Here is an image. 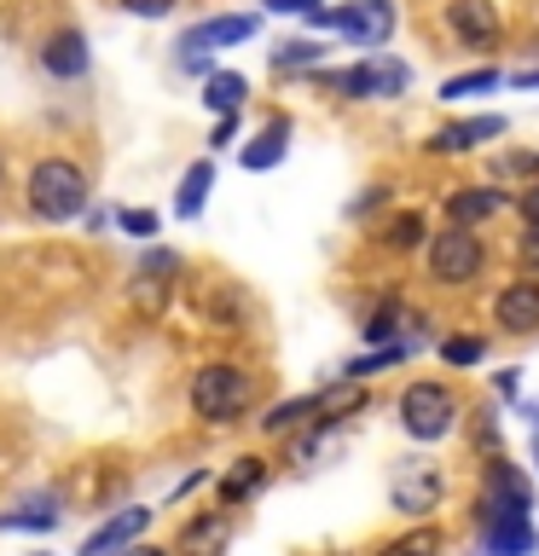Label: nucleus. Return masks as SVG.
Wrapping results in <instances>:
<instances>
[{
	"mask_svg": "<svg viewBox=\"0 0 539 556\" xmlns=\"http://www.w3.org/2000/svg\"><path fill=\"white\" fill-rule=\"evenodd\" d=\"M87 198H93V186H87V174L76 163H64V156H47V163L29 168V208L52 226L87 215Z\"/></svg>",
	"mask_w": 539,
	"mask_h": 556,
	"instance_id": "nucleus-1",
	"label": "nucleus"
},
{
	"mask_svg": "<svg viewBox=\"0 0 539 556\" xmlns=\"http://www.w3.org/2000/svg\"><path fill=\"white\" fill-rule=\"evenodd\" d=\"M191 412L203 417V424H233V417L250 412V400H255V382L243 365H203L198 377H191Z\"/></svg>",
	"mask_w": 539,
	"mask_h": 556,
	"instance_id": "nucleus-2",
	"label": "nucleus"
},
{
	"mask_svg": "<svg viewBox=\"0 0 539 556\" xmlns=\"http://www.w3.org/2000/svg\"><path fill=\"white\" fill-rule=\"evenodd\" d=\"M476 510H481V551L476 556H534L539 551V533L528 521V498L487 493Z\"/></svg>",
	"mask_w": 539,
	"mask_h": 556,
	"instance_id": "nucleus-3",
	"label": "nucleus"
},
{
	"mask_svg": "<svg viewBox=\"0 0 539 556\" xmlns=\"http://www.w3.org/2000/svg\"><path fill=\"white\" fill-rule=\"evenodd\" d=\"M452 424H459V394H452L447 382H412V389L400 394V429H406L412 441H447Z\"/></svg>",
	"mask_w": 539,
	"mask_h": 556,
	"instance_id": "nucleus-4",
	"label": "nucleus"
},
{
	"mask_svg": "<svg viewBox=\"0 0 539 556\" xmlns=\"http://www.w3.org/2000/svg\"><path fill=\"white\" fill-rule=\"evenodd\" d=\"M481 267H487V250L469 226H447V232L429 238V278L435 285H469V278H481Z\"/></svg>",
	"mask_w": 539,
	"mask_h": 556,
	"instance_id": "nucleus-5",
	"label": "nucleus"
},
{
	"mask_svg": "<svg viewBox=\"0 0 539 556\" xmlns=\"http://www.w3.org/2000/svg\"><path fill=\"white\" fill-rule=\"evenodd\" d=\"M319 29H337L354 47H383L394 35V0H348L342 12H319Z\"/></svg>",
	"mask_w": 539,
	"mask_h": 556,
	"instance_id": "nucleus-6",
	"label": "nucleus"
},
{
	"mask_svg": "<svg viewBox=\"0 0 539 556\" xmlns=\"http://www.w3.org/2000/svg\"><path fill=\"white\" fill-rule=\"evenodd\" d=\"M406 81H412V70L400 59H365V64H348L337 76H325V87H337L342 99H394V93H406Z\"/></svg>",
	"mask_w": 539,
	"mask_h": 556,
	"instance_id": "nucleus-7",
	"label": "nucleus"
},
{
	"mask_svg": "<svg viewBox=\"0 0 539 556\" xmlns=\"http://www.w3.org/2000/svg\"><path fill=\"white\" fill-rule=\"evenodd\" d=\"M441 493H447L441 469H435V464H424V458L400 464V476L389 481V498H394V510H406V516H429L435 504H441Z\"/></svg>",
	"mask_w": 539,
	"mask_h": 556,
	"instance_id": "nucleus-8",
	"label": "nucleus"
},
{
	"mask_svg": "<svg viewBox=\"0 0 539 556\" xmlns=\"http://www.w3.org/2000/svg\"><path fill=\"white\" fill-rule=\"evenodd\" d=\"M261 29L255 12H221V17H203L198 29L180 35V59H198V52H215V47H238L250 41V35Z\"/></svg>",
	"mask_w": 539,
	"mask_h": 556,
	"instance_id": "nucleus-9",
	"label": "nucleus"
},
{
	"mask_svg": "<svg viewBox=\"0 0 539 556\" xmlns=\"http://www.w3.org/2000/svg\"><path fill=\"white\" fill-rule=\"evenodd\" d=\"M447 29L464 47H493L499 41V7L493 0H447Z\"/></svg>",
	"mask_w": 539,
	"mask_h": 556,
	"instance_id": "nucleus-10",
	"label": "nucleus"
},
{
	"mask_svg": "<svg viewBox=\"0 0 539 556\" xmlns=\"http://www.w3.org/2000/svg\"><path fill=\"white\" fill-rule=\"evenodd\" d=\"M146 528H151V510H146V504H128V510H116V516L104 521V528H99L93 539H87V545H82L76 556H122V551H128Z\"/></svg>",
	"mask_w": 539,
	"mask_h": 556,
	"instance_id": "nucleus-11",
	"label": "nucleus"
},
{
	"mask_svg": "<svg viewBox=\"0 0 539 556\" xmlns=\"http://www.w3.org/2000/svg\"><path fill=\"white\" fill-rule=\"evenodd\" d=\"M493 319L504 330H516V337L539 330V278H516V285H504L499 302H493Z\"/></svg>",
	"mask_w": 539,
	"mask_h": 556,
	"instance_id": "nucleus-12",
	"label": "nucleus"
},
{
	"mask_svg": "<svg viewBox=\"0 0 539 556\" xmlns=\"http://www.w3.org/2000/svg\"><path fill=\"white\" fill-rule=\"evenodd\" d=\"M511 208V191H499V186H469V191H452L447 198V220L452 226H476V220H493Z\"/></svg>",
	"mask_w": 539,
	"mask_h": 556,
	"instance_id": "nucleus-13",
	"label": "nucleus"
},
{
	"mask_svg": "<svg viewBox=\"0 0 539 556\" xmlns=\"http://www.w3.org/2000/svg\"><path fill=\"white\" fill-rule=\"evenodd\" d=\"M87 35L82 29H59L52 41L41 47V64H47V76H59V81H76V76H87Z\"/></svg>",
	"mask_w": 539,
	"mask_h": 556,
	"instance_id": "nucleus-14",
	"label": "nucleus"
},
{
	"mask_svg": "<svg viewBox=\"0 0 539 556\" xmlns=\"http://www.w3.org/2000/svg\"><path fill=\"white\" fill-rule=\"evenodd\" d=\"M504 134V116H476V122H452V128H441L429 139V151H441V156H452V151H476L481 139H499Z\"/></svg>",
	"mask_w": 539,
	"mask_h": 556,
	"instance_id": "nucleus-15",
	"label": "nucleus"
},
{
	"mask_svg": "<svg viewBox=\"0 0 539 556\" xmlns=\"http://www.w3.org/2000/svg\"><path fill=\"white\" fill-rule=\"evenodd\" d=\"M226 539H233V521H226V510H215V516L186 521L180 551H186V556H221V551H226Z\"/></svg>",
	"mask_w": 539,
	"mask_h": 556,
	"instance_id": "nucleus-16",
	"label": "nucleus"
},
{
	"mask_svg": "<svg viewBox=\"0 0 539 556\" xmlns=\"http://www.w3.org/2000/svg\"><path fill=\"white\" fill-rule=\"evenodd\" d=\"M261 486H267V458H238V464L221 476V504H226V510H238L243 498L261 493Z\"/></svg>",
	"mask_w": 539,
	"mask_h": 556,
	"instance_id": "nucleus-17",
	"label": "nucleus"
},
{
	"mask_svg": "<svg viewBox=\"0 0 539 556\" xmlns=\"http://www.w3.org/2000/svg\"><path fill=\"white\" fill-rule=\"evenodd\" d=\"M285 139H290V122H285V116H273L267 128L255 134V146H243V168H250V174L278 168V163H285Z\"/></svg>",
	"mask_w": 539,
	"mask_h": 556,
	"instance_id": "nucleus-18",
	"label": "nucleus"
},
{
	"mask_svg": "<svg viewBox=\"0 0 539 556\" xmlns=\"http://www.w3.org/2000/svg\"><path fill=\"white\" fill-rule=\"evenodd\" d=\"M243 99H250V81H243L238 70H215V76H203V104L215 116H238Z\"/></svg>",
	"mask_w": 539,
	"mask_h": 556,
	"instance_id": "nucleus-19",
	"label": "nucleus"
},
{
	"mask_svg": "<svg viewBox=\"0 0 539 556\" xmlns=\"http://www.w3.org/2000/svg\"><path fill=\"white\" fill-rule=\"evenodd\" d=\"M209 186H215V168H209V163H191V168L180 174V191H174V215H180V220H198L203 203H209Z\"/></svg>",
	"mask_w": 539,
	"mask_h": 556,
	"instance_id": "nucleus-20",
	"label": "nucleus"
},
{
	"mask_svg": "<svg viewBox=\"0 0 539 556\" xmlns=\"http://www.w3.org/2000/svg\"><path fill=\"white\" fill-rule=\"evenodd\" d=\"M400 325H406V307H400L394 295H389V302H377V307H372V319H365V342H372V348L406 342V337H400Z\"/></svg>",
	"mask_w": 539,
	"mask_h": 556,
	"instance_id": "nucleus-21",
	"label": "nucleus"
},
{
	"mask_svg": "<svg viewBox=\"0 0 539 556\" xmlns=\"http://www.w3.org/2000/svg\"><path fill=\"white\" fill-rule=\"evenodd\" d=\"M0 528H29V533H47V528H59V510H52V498H29V504H17V510L0 516Z\"/></svg>",
	"mask_w": 539,
	"mask_h": 556,
	"instance_id": "nucleus-22",
	"label": "nucleus"
},
{
	"mask_svg": "<svg viewBox=\"0 0 539 556\" xmlns=\"http://www.w3.org/2000/svg\"><path fill=\"white\" fill-rule=\"evenodd\" d=\"M308 417H313V394H302V400H278V406L261 417V429H267V434H290V429H302Z\"/></svg>",
	"mask_w": 539,
	"mask_h": 556,
	"instance_id": "nucleus-23",
	"label": "nucleus"
},
{
	"mask_svg": "<svg viewBox=\"0 0 539 556\" xmlns=\"http://www.w3.org/2000/svg\"><path fill=\"white\" fill-rule=\"evenodd\" d=\"M163 307H168V278L139 273V278H134V313H139V319H156Z\"/></svg>",
	"mask_w": 539,
	"mask_h": 556,
	"instance_id": "nucleus-24",
	"label": "nucleus"
},
{
	"mask_svg": "<svg viewBox=\"0 0 539 556\" xmlns=\"http://www.w3.org/2000/svg\"><path fill=\"white\" fill-rule=\"evenodd\" d=\"M319 59H325L319 41H285V47L273 52V70H278V76H285V70H313Z\"/></svg>",
	"mask_w": 539,
	"mask_h": 556,
	"instance_id": "nucleus-25",
	"label": "nucleus"
},
{
	"mask_svg": "<svg viewBox=\"0 0 539 556\" xmlns=\"http://www.w3.org/2000/svg\"><path fill=\"white\" fill-rule=\"evenodd\" d=\"M424 215H394L389 226H383V243H389V250H417V243H424Z\"/></svg>",
	"mask_w": 539,
	"mask_h": 556,
	"instance_id": "nucleus-26",
	"label": "nucleus"
},
{
	"mask_svg": "<svg viewBox=\"0 0 539 556\" xmlns=\"http://www.w3.org/2000/svg\"><path fill=\"white\" fill-rule=\"evenodd\" d=\"M441 551V533L435 528H412V533H400L394 545H383L377 556H435Z\"/></svg>",
	"mask_w": 539,
	"mask_h": 556,
	"instance_id": "nucleus-27",
	"label": "nucleus"
},
{
	"mask_svg": "<svg viewBox=\"0 0 539 556\" xmlns=\"http://www.w3.org/2000/svg\"><path fill=\"white\" fill-rule=\"evenodd\" d=\"M111 220H116L128 238H139V243H151L156 232H163V220H156V208H116Z\"/></svg>",
	"mask_w": 539,
	"mask_h": 556,
	"instance_id": "nucleus-28",
	"label": "nucleus"
},
{
	"mask_svg": "<svg viewBox=\"0 0 539 556\" xmlns=\"http://www.w3.org/2000/svg\"><path fill=\"white\" fill-rule=\"evenodd\" d=\"M499 81H504L499 70H469V76L441 81V99H469V93H487V87H499Z\"/></svg>",
	"mask_w": 539,
	"mask_h": 556,
	"instance_id": "nucleus-29",
	"label": "nucleus"
},
{
	"mask_svg": "<svg viewBox=\"0 0 539 556\" xmlns=\"http://www.w3.org/2000/svg\"><path fill=\"white\" fill-rule=\"evenodd\" d=\"M441 359L447 365H481L487 359V342L481 337H447L441 342Z\"/></svg>",
	"mask_w": 539,
	"mask_h": 556,
	"instance_id": "nucleus-30",
	"label": "nucleus"
},
{
	"mask_svg": "<svg viewBox=\"0 0 539 556\" xmlns=\"http://www.w3.org/2000/svg\"><path fill=\"white\" fill-rule=\"evenodd\" d=\"M267 12H285V17H308V24H313V17H319L325 7H319V0H267Z\"/></svg>",
	"mask_w": 539,
	"mask_h": 556,
	"instance_id": "nucleus-31",
	"label": "nucleus"
},
{
	"mask_svg": "<svg viewBox=\"0 0 539 556\" xmlns=\"http://www.w3.org/2000/svg\"><path fill=\"white\" fill-rule=\"evenodd\" d=\"M180 0H122V12H134V17H168Z\"/></svg>",
	"mask_w": 539,
	"mask_h": 556,
	"instance_id": "nucleus-32",
	"label": "nucleus"
},
{
	"mask_svg": "<svg viewBox=\"0 0 539 556\" xmlns=\"http://www.w3.org/2000/svg\"><path fill=\"white\" fill-rule=\"evenodd\" d=\"M516 389H522V371H516V365L493 371V394H499V400H516Z\"/></svg>",
	"mask_w": 539,
	"mask_h": 556,
	"instance_id": "nucleus-33",
	"label": "nucleus"
},
{
	"mask_svg": "<svg viewBox=\"0 0 539 556\" xmlns=\"http://www.w3.org/2000/svg\"><path fill=\"white\" fill-rule=\"evenodd\" d=\"M233 139H238V116H221V122H215V134H209V146H215V151H226Z\"/></svg>",
	"mask_w": 539,
	"mask_h": 556,
	"instance_id": "nucleus-34",
	"label": "nucleus"
},
{
	"mask_svg": "<svg viewBox=\"0 0 539 556\" xmlns=\"http://www.w3.org/2000/svg\"><path fill=\"white\" fill-rule=\"evenodd\" d=\"M522 267L539 273V226H528V232H522Z\"/></svg>",
	"mask_w": 539,
	"mask_h": 556,
	"instance_id": "nucleus-35",
	"label": "nucleus"
},
{
	"mask_svg": "<svg viewBox=\"0 0 539 556\" xmlns=\"http://www.w3.org/2000/svg\"><path fill=\"white\" fill-rule=\"evenodd\" d=\"M522 220L539 226V186H528V198H522Z\"/></svg>",
	"mask_w": 539,
	"mask_h": 556,
	"instance_id": "nucleus-36",
	"label": "nucleus"
},
{
	"mask_svg": "<svg viewBox=\"0 0 539 556\" xmlns=\"http://www.w3.org/2000/svg\"><path fill=\"white\" fill-rule=\"evenodd\" d=\"M122 556H168V551H163V545H128Z\"/></svg>",
	"mask_w": 539,
	"mask_h": 556,
	"instance_id": "nucleus-37",
	"label": "nucleus"
},
{
	"mask_svg": "<svg viewBox=\"0 0 539 556\" xmlns=\"http://www.w3.org/2000/svg\"><path fill=\"white\" fill-rule=\"evenodd\" d=\"M511 87H539V70H522V76H511Z\"/></svg>",
	"mask_w": 539,
	"mask_h": 556,
	"instance_id": "nucleus-38",
	"label": "nucleus"
},
{
	"mask_svg": "<svg viewBox=\"0 0 539 556\" xmlns=\"http://www.w3.org/2000/svg\"><path fill=\"white\" fill-rule=\"evenodd\" d=\"M522 417H534V429H539V406H522Z\"/></svg>",
	"mask_w": 539,
	"mask_h": 556,
	"instance_id": "nucleus-39",
	"label": "nucleus"
},
{
	"mask_svg": "<svg viewBox=\"0 0 539 556\" xmlns=\"http://www.w3.org/2000/svg\"><path fill=\"white\" fill-rule=\"evenodd\" d=\"M534 469H539V441H534Z\"/></svg>",
	"mask_w": 539,
	"mask_h": 556,
	"instance_id": "nucleus-40",
	"label": "nucleus"
},
{
	"mask_svg": "<svg viewBox=\"0 0 539 556\" xmlns=\"http://www.w3.org/2000/svg\"><path fill=\"white\" fill-rule=\"evenodd\" d=\"M0 186H7V168H0Z\"/></svg>",
	"mask_w": 539,
	"mask_h": 556,
	"instance_id": "nucleus-41",
	"label": "nucleus"
},
{
	"mask_svg": "<svg viewBox=\"0 0 539 556\" xmlns=\"http://www.w3.org/2000/svg\"><path fill=\"white\" fill-rule=\"evenodd\" d=\"M35 556H47V551H35Z\"/></svg>",
	"mask_w": 539,
	"mask_h": 556,
	"instance_id": "nucleus-42",
	"label": "nucleus"
}]
</instances>
